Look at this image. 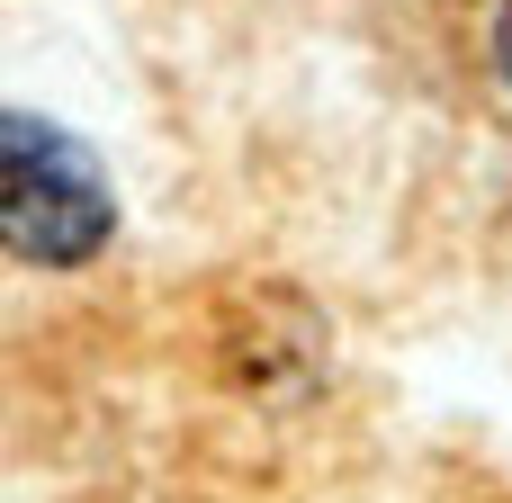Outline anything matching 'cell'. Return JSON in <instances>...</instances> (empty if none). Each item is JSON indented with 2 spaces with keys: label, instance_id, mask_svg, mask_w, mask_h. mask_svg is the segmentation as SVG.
<instances>
[{
  "label": "cell",
  "instance_id": "6da1fadb",
  "mask_svg": "<svg viewBox=\"0 0 512 503\" xmlns=\"http://www.w3.org/2000/svg\"><path fill=\"white\" fill-rule=\"evenodd\" d=\"M117 234V189L81 135L0 108V252L36 270H81Z\"/></svg>",
  "mask_w": 512,
  "mask_h": 503
},
{
  "label": "cell",
  "instance_id": "7a4b0ae2",
  "mask_svg": "<svg viewBox=\"0 0 512 503\" xmlns=\"http://www.w3.org/2000/svg\"><path fill=\"white\" fill-rule=\"evenodd\" d=\"M495 63H504V81H512V0L495 9Z\"/></svg>",
  "mask_w": 512,
  "mask_h": 503
}]
</instances>
